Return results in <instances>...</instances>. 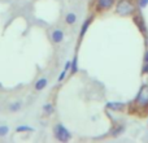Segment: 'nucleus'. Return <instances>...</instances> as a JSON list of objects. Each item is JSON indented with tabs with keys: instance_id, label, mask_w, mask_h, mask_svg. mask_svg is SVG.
Listing matches in <instances>:
<instances>
[{
	"instance_id": "obj_5",
	"label": "nucleus",
	"mask_w": 148,
	"mask_h": 143,
	"mask_svg": "<svg viewBox=\"0 0 148 143\" xmlns=\"http://www.w3.org/2000/svg\"><path fill=\"white\" fill-rule=\"evenodd\" d=\"M134 22H135V25L140 29L142 33L146 35V34H147V26H146V22H144L143 16H142L140 13H139V14H136L135 17H134Z\"/></svg>"
},
{
	"instance_id": "obj_6",
	"label": "nucleus",
	"mask_w": 148,
	"mask_h": 143,
	"mask_svg": "<svg viewBox=\"0 0 148 143\" xmlns=\"http://www.w3.org/2000/svg\"><path fill=\"white\" fill-rule=\"evenodd\" d=\"M114 0H97L96 1V8L97 10H107L113 7Z\"/></svg>"
},
{
	"instance_id": "obj_17",
	"label": "nucleus",
	"mask_w": 148,
	"mask_h": 143,
	"mask_svg": "<svg viewBox=\"0 0 148 143\" xmlns=\"http://www.w3.org/2000/svg\"><path fill=\"white\" fill-rule=\"evenodd\" d=\"M148 5V0H139V8H146Z\"/></svg>"
},
{
	"instance_id": "obj_15",
	"label": "nucleus",
	"mask_w": 148,
	"mask_h": 143,
	"mask_svg": "<svg viewBox=\"0 0 148 143\" xmlns=\"http://www.w3.org/2000/svg\"><path fill=\"white\" fill-rule=\"evenodd\" d=\"M9 133V128L7 125H0V137H5Z\"/></svg>"
},
{
	"instance_id": "obj_19",
	"label": "nucleus",
	"mask_w": 148,
	"mask_h": 143,
	"mask_svg": "<svg viewBox=\"0 0 148 143\" xmlns=\"http://www.w3.org/2000/svg\"><path fill=\"white\" fill-rule=\"evenodd\" d=\"M144 63H148V50H147V51H146V54H144Z\"/></svg>"
},
{
	"instance_id": "obj_9",
	"label": "nucleus",
	"mask_w": 148,
	"mask_h": 143,
	"mask_svg": "<svg viewBox=\"0 0 148 143\" xmlns=\"http://www.w3.org/2000/svg\"><path fill=\"white\" fill-rule=\"evenodd\" d=\"M47 85H48V79L43 77V78H39L38 81H36L34 89H35V91H42V90H44L47 87Z\"/></svg>"
},
{
	"instance_id": "obj_12",
	"label": "nucleus",
	"mask_w": 148,
	"mask_h": 143,
	"mask_svg": "<svg viewBox=\"0 0 148 143\" xmlns=\"http://www.w3.org/2000/svg\"><path fill=\"white\" fill-rule=\"evenodd\" d=\"M77 14L73 12H69L66 16H65V22L68 23V25H74V23L77 22Z\"/></svg>"
},
{
	"instance_id": "obj_18",
	"label": "nucleus",
	"mask_w": 148,
	"mask_h": 143,
	"mask_svg": "<svg viewBox=\"0 0 148 143\" xmlns=\"http://www.w3.org/2000/svg\"><path fill=\"white\" fill-rule=\"evenodd\" d=\"M142 73L143 74H148V63H144L143 68H142Z\"/></svg>"
},
{
	"instance_id": "obj_4",
	"label": "nucleus",
	"mask_w": 148,
	"mask_h": 143,
	"mask_svg": "<svg viewBox=\"0 0 148 143\" xmlns=\"http://www.w3.org/2000/svg\"><path fill=\"white\" fill-rule=\"evenodd\" d=\"M51 39L55 44H59L64 41V31L61 29H55L51 33Z\"/></svg>"
},
{
	"instance_id": "obj_14",
	"label": "nucleus",
	"mask_w": 148,
	"mask_h": 143,
	"mask_svg": "<svg viewBox=\"0 0 148 143\" xmlns=\"http://www.w3.org/2000/svg\"><path fill=\"white\" fill-rule=\"evenodd\" d=\"M70 74H75L77 72H78V57L77 56H74L73 57V60H72V65H70Z\"/></svg>"
},
{
	"instance_id": "obj_7",
	"label": "nucleus",
	"mask_w": 148,
	"mask_h": 143,
	"mask_svg": "<svg viewBox=\"0 0 148 143\" xmlns=\"http://www.w3.org/2000/svg\"><path fill=\"white\" fill-rule=\"evenodd\" d=\"M107 108L113 111V112H121L125 108V104L121 102H109V103H107Z\"/></svg>"
},
{
	"instance_id": "obj_11",
	"label": "nucleus",
	"mask_w": 148,
	"mask_h": 143,
	"mask_svg": "<svg viewBox=\"0 0 148 143\" xmlns=\"http://www.w3.org/2000/svg\"><path fill=\"white\" fill-rule=\"evenodd\" d=\"M42 109H43V112L46 113V115L51 116V115H53L55 113V105L52 104V103H46V104H43Z\"/></svg>"
},
{
	"instance_id": "obj_2",
	"label": "nucleus",
	"mask_w": 148,
	"mask_h": 143,
	"mask_svg": "<svg viewBox=\"0 0 148 143\" xmlns=\"http://www.w3.org/2000/svg\"><path fill=\"white\" fill-rule=\"evenodd\" d=\"M134 10H135L134 5L131 4L130 1H127V0H120L117 4V8H116V12H117L120 16L133 14Z\"/></svg>"
},
{
	"instance_id": "obj_1",
	"label": "nucleus",
	"mask_w": 148,
	"mask_h": 143,
	"mask_svg": "<svg viewBox=\"0 0 148 143\" xmlns=\"http://www.w3.org/2000/svg\"><path fill=\"white\" fill-rule=\"evenodd\" d=\"M53 137L56 141L61 143H66L72 139V133L62 124H56L53 126Z\"/></svg>"
},
{
	"instance_id": "obj_16",
	"label": "nucleus",
	"mask_w": 148,
	"mask_h": 143,
	"mask_svg": "<svg viewBox=\"0 0 148 143\" xmlns=\"http://www.w3.org/2000/svg\"><path fill=\"white\" fill-rule=\"evenodd\" d=\"M125 130V128H123V126H120V128H117V129H114V130H113V135H118V134H121L122 133V131Z\"/></svg>"
},
{
	"instance_id": "obj_3",
	"label": "nucleus",
	"mask_w": 148,
	"mask_h": 143,
	"mask_svg": "<svg viewBox=\"0 0 148 143\" xmlns=\"http://www.w3.org/2000/svg\"><path fill=\"white\" fill-rule=\"evenodd\" d=\"M136 102L140 105H143V107H147L148 105V86L147 85L142 86L140 91H139L138 96H136Z\"/></svg>"
},
{
	"instance_id": "obj_10",
	"label": "nucleus",
	"mask_w": 148,
	"mask_h": 143,
	"mask_svg": "<svg viewBox=\"0 0 148 143\" xmlns=\"http://www.w3.org/2000/svg\"><path fill=\"white\" fill-rule=\"evenodd\" d=\"M21 108H22V102H21V100H16V102H12L9 104V112L16 113V112H18Z\"/></svg>"
},
{
	"instance_id": "obj_13",
	"label": "nucleus",
	"mask_w": 148,
	"mask_h": 143,
	"mask_svg": "<svg viewBox=\"0 0 148 143\" xmlns=\"http://www.w3.org/2000/svg\"><path fill=\"white\" fill-rule=\"evenodd\" d=\"M27 131H35V129L33 126H27V125H20L16 128V133H27Z\"/></svg>"
},
{
	"instance_id": "obj_8",
	"label": "nucleus",
	"mask_w": 148,
	"mask_h": 143,
	"mask_svg": "<svg viewBox=\"0 0 148 143\" xmlns=\"http://www.w3.org/2000/svg\"><path fill=\"white\" fill-rule=\"evenodd\" d=\"M92 21H94V17L91 16V17H88V18H87V20L83 22V25H82V29H81V33H79V38H81V39L84 36L86 31L88 30V28H90V25L92 23Z\"/></svg>"
}]
</instances>
